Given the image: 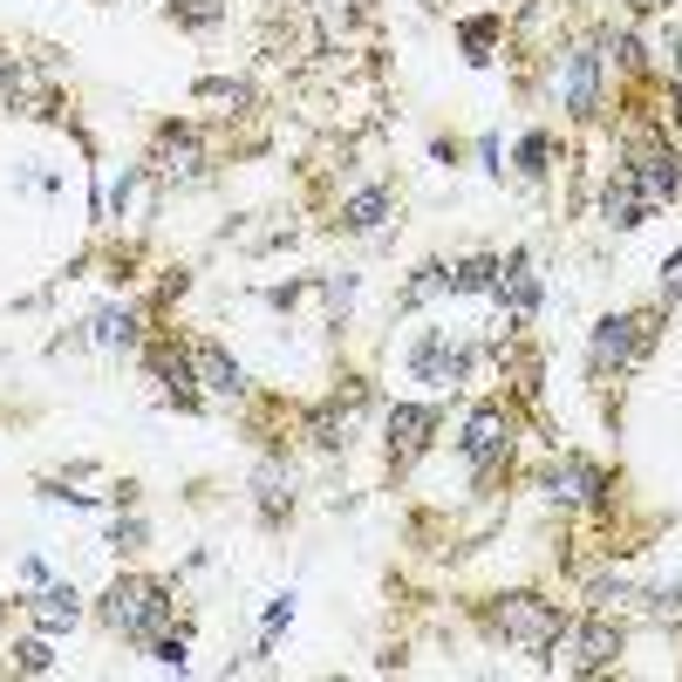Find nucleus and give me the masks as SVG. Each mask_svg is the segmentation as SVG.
Segmentation results:
<instances>
[{
    "label": "nucleus",
    "instance_id": "1",
    "mask_svg": "<svg viewBox=\"0 0 682 682\" xmlns=\"http://www.w3.org/2000/svg\"><path fill=\"white\" fill-rule=\"evenodd\" d=\"M103 615L116 635H131V642H158V628L171 621V600L158 580H116L110 600H103Z\"/></svg>",
    "mask_w": 682,
    "mask_h": 682
},
{
    "label": "nucleus",
    "instance_id": "2",
    "mask_svg": "<svg viewBox=\"0 0 682 682\" xmlns=\"http://www.w3.org/2000/svg\"><path fill=\"white\" fill-rule=\"evenodd\" d=\"M553 669H567V675H594V669H608L615 655H621V635L608 621H587V628H573V635H553Z\"/></svg>",
    "mask_w": 682,
    "mask_h": 682
},
{
    "label": "nucleus",
    "instance_id": "3",
    "mask_svg": "<svg viewBox=\"0 0 682 682\" xmlns=\"http://www.w3.org/2000/svg\"><path fill=\"white\" fill-rule=\"evenodd\" d=\"M648 342H655V314H608L594 327V362L600 369H628V362L648 356Z\"/></svg>",
    "mask_w": 682,
    "mask_h": 682
},
{
    "label": "nucleus",
    "instance_id": "4",
    "mask_svg": "<svg viewBox=\"0 0 682 682\" xmlns=\"http://www.w3.org/2000/svg\"><path fill=\"white\" fill-rule=\"evenodd\" d=\"M492 628L505 642H525V648H546L560 635V615H553V600H533V594H512L505 608L492 615Z\"/></svg>",
    "mask_w": 682,
    "mask_h": 682
},
{
    "label": "nucleus",
    "instance_id": "5",
    "mask_svg": "<svg viewBox=\"0 0 682 682\" xmlns=\"http://www.w3.org/2000/svg\"><path fill=\"white\" fill-rule=\"evenodd\" d=\"M553 83H560L573 116H594V103H600V55H594V48H567V62H560Z\"/></svg>",
    "mask_w": 682,
    "mask_h": 682
},
{
    "label": "nucleus",
    "instance_id": "6",
    "mask_svg": "<svg viewBox=\"0 0 682 682\" xmlns=\"http://www.w3.org/2000/svg\"><path fill=\"white\" fill-rule=\"evenodd\" d=\"M505 450H512V423H505V410H478L464 423V458H471V471H492Z\"/></svg>",
    "mask_w": 682,
    "mask_h": 682
},
{
    "label": "nucleus",
    "instance_id": "7",
    "mask_svg": "<svg viewBox=\"0 0 682 682\" xmlns=\"http://www.w3.org/2000/svg\"><path fill=\"white\" fill-rule=\"evenodd\" d=\"M191 375H198V383H206L212 396H239V389H246L239 362L225 356V348H212V342H198V348H191Z\"/></svg>",
    "mask_w": 682,
    "mask_h": 682
},
{
    "label": "nucleus",
    "instance_id": "8",
    "mask_svg": "<svg viewBox=\"0 0 682 682\" xmlns=\"http://www.w3.org/2000/svg\"><path fill=\"white\" fill-rule=\"evenodd\" d=\"M492 294H498V300H512V321H525V314L540 308V281L525 273V260H505V266H498V281H492Z\"/></svg>",
    "mask_w": 682,
    "mask_h": 682
},
{
    "label": "nucleus",
    "instance_id": "9",
    "mask_svg": "<svg viewBox=\"0 0 682 682\" xmlns=\"http://www.w3.org/2000/svg\"><path fill=\"white\" fill-rule=\"evenodd\" d=\"M628 178H635V191L648 198V212H655V206H669V198L682 191V178H675V164H669V158H642V164H628Z\"/></svg>",
    "mask_w": 682,
    "mask_h": 682
},
{
    "label": "nucleus",
    "instance_id": "10",
    "mask_svg": "<svg viewBox=\"0 0 682 682\" xmlns=\"http://www.w3.org/2000/svg\"><path fill=\"white\" fill-rule=\"evenodd\" d=\"M431 423H437V410H423V402H402V410H389V444H396V450H417L423 437H431Z\"/></svg>",
    "mask_w": 682,
    "mask_h": 682
},
{
    "label": "nucleus",
    "instance_id": "11",
    "mask_svg": "<svg viewBox=\"0 0 682 682\" xmlns=\"http://www.w3.org/2000/svg\"><path fill=\"white\" fill-rule=\"evenodd\" d=\"M546 492L567 498V505H573V498H594V492H600V471H594V464H553V471H546Z\"/></svg>",
    "mask_w": 682,
    "mask_h": 682
},
{
    "label": "nucleus",
    "instance_id": "12",
    "mask_svg": "<svg viewBox=\"0 0 682 682\" xmlns=\"http://www.w3.org/2000/svg\"><path fill=\"white\" fill-rule=\"evenodd\" d=\"M356 410H362V389H348L342 402H327V410L314 417V437H321V444H342L348 423H356Z\"/></svg>",
    "mask_w": 682,
    "mask_h": 682
},
{
    "label": "nucleus",
    "instance_id": "13",
    "mask_svg": "<svg viewBox=\"0 0 682 682\" xmlns=\"http://www.w3.org/2000/svg\"><path fill=\"white\" fill-rule=\"evenodd\" d=\"M75 615H83V600H75V587H48V594L35 600V621L48 628V635H55V628H69Z\"/></svg>",
    "mask_w": 682,
    "mask_h": 682
},
{
    "label": "nucleus",
    "instance_id": "14",
    "mask_svg": "<svg viewBox=\"0 0 682 682\" xmlns=\"http://www.w3.org/2000/svg\"><path fill=\"white\" fill-rule=\"evenodd\" d=\"M642 212H648V198H642V191H635V178L621 171V178L608 185V219H615V225H642Z\"/></svg>",
    "mask_w": 682,
    "mask_h": 682
},
{
    "label": "nucleus",
    "instance_id": "15",
    "mask_svg": "<svg viewBox=\"0 0 682 682\" xmlns=\"http://www.w3.org/2000/svg\"><path fill=\"white\" fill-rule=\"evenodd\" d=\"M383 212H389V191H362V198H348V206H342V225L375 233V225H383Z\"/></svg>",
    "mask_w": 682,
    "mask_h": 682
},
{
    "label": "nucleus",
    "instance_id": "16",
    "mask_svg": "<svg viewBox=\"0 0 682 682\" xmlns=\"http://www.w3.org/2000/svg\"><path fill=\"white\" fill-rule=\"evenodd\" d=\"M287 505H294V478H287L281 464H266V471H260V512H266V519H281Z\"/></svg>",
    "mask_w": 682,
    "mask_h": 682
},
{
    "label": "nucleus",
    "instance_id": "17",
    "mask_svg": "<svg viewBox=\"0 0 682 682\" xmlns=\"http://www.w3.org/2000/svg\"><path fill=\"white\" fill-rule=\"evenodd\" d=\"M158 158H164V171L191 178V171H198V144H191V137H164V144H158Z\"/></svg>",
    "mask_w": 682,
    "mask_h": 682
},
{
    "label": "nucleus",
    "instance_id": "18",
    "mask_svg": "<svg viewBox=\"0 0 682 682\" xmlns=\"http://www.w3.org/2000/svg\"><path fill=\"white\" fill-rule=\"evenodd\" d=\"M131 335H137V321H131V314H116V308L96 314V342H131Z\"/></svg>",
    "mask_w": 682,
    "mask_h": 682
},
{
    "label": "nucleus",
    "instance_id": "19",
    "mask_svg": "<svg viewBox=\"0 0 682 682\" xmlns=\"http://www.w3.org/2000/svg\"><path fill=\"white\" fill-rule=\"evenodd\" d=\"M178 14L191 21V28H212V21H219V0H178Z\"/></svg>",
    "mask_w": 682,
    "mask_h": 682
},
{
    "label": "nucleus",
    "instance_id": "20",
    "mask_svg": "<svg viewBox=\"0 0 682 682\" xmlns=\"http://www.w3.org/2000/svg\"><path fill=\"white\" fill-rule=\"evenodd\" d=\"M14 655H21V669H28V675H41L48 662H55V655H48V642H21Z\"/></svg>",
    "mask_w": 682,
    "mask_h": 682
},
{
    "label": "nucleus",
    "instance_id": "21",
    "mask_svg": "<svg viewBox=\"0 0 682 682\" xmlns=\"http://www.w3.org/2000/svg\"><path fill=\"white\" fill-rule=\"evenodd\" d=\"M444 281H450V273H444V266H423V273H417V287H410V300H423V294H437Z\"/></svg>",
    "mask_w": 682,
    "mask_h": 682
},
{
    "label": "nucleus",
    "instance_id": "22",
    "mask_svg": "<svg viewBox=\"0 0 682 682\" xmlns=\"http://www.w3.org/2000/svg\"><path fill=\"white\" fill-rule=\"evenodd\" d=\"M150 648H158V662H171V669H185V635H178V642H171V635H158V642H150Z\"/></svg>",
    "mask_w": 682,
    "mask_h": 682
},
{
    "label": "nucleus",
    "instance_id": "23",
    "mask_svg": "<svg viewBox=\"0 0 682 682\" xmlns=\"http://www.w3.org/2000/svg\"><path fill=\"white\" fill-rule=\"evenodd\" d=\"M669 273H682V252H675V260H669Z\"/></svg>",
    "mask_w": 682,
    "mask_h": 682
},
{
    "label": "nucleus",
    "instance_id": "24",
    "mask_svg": "<svg viewBox=\"0 0 682 682\" xmlns=\"http://www.w3.org/2000/svg\"><path fill=\"white\" fill-rule=\"evenodd\" d=\"M675 123H682V89H675Z\"/></svg>",
    "mask_w": 682,
    "mask_h": 682
},
{
    "label": "nucleus",
    "instance_id": "25",
    "mask_svg": "<svg viewBox=\"0 0 682 682\" xmlns=\"http://www.w3.org/2000/svg\"><path fill=\"white\" fill-rule=\"evenodd\" d=\"M642 8H669V0H642Z\"/></svg>",
    "mask_w": 682,
    "mask_h": 682
}]
</instances>
